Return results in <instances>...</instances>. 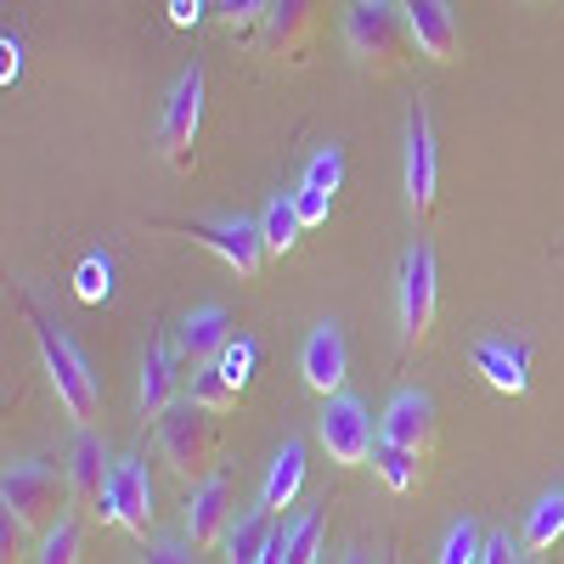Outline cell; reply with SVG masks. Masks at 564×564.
Returning a JSON list of instances; mask_svg holds the SVG:
<instances>
[{"mask_svg":"<svg viewBox=\"0 0 564 564\" xmlns=\"http://www.w3.org/2000/svg\"><path fill=\"white\" fill-rule=\"evenodd\" d=\"M23 311H29V327H34V339H40L45 372H52V384H57V401L74 412L79 430H97V417H102V384H97V372H90V361L79 356V345L34 300H23Z\"/></svg>","mask_w":564,"mask_h":564,"instance_id":"6da1fadb","label":"cell"},{"mask_svg":"<svg viewBox=\"0 0 564 564\" xmlns=\"http://www.w3.org/2000/svg\"><path fill=\"white\" fill-rule=\"evenodd\" d=\"M345 45H350L356 68H367V74H401V63L412 52V23L401 12V0H350Z\"/></svg>","mask_w":564,"mask_h":564,"instance_id":"7a4b0ae2","label":"cell"},{"mask_svg":"<svg viewBox=\"0 0 564 564\" xmlns=\"http://www.w3.org/2000/svg\"><path fill=\"white\" fill-rule=\"evenodd\" d=\"M68 497H74L68 475H57L52 463H34V457L12 463L7 480H0V508H7V520L23 525V531H34V536H45V531L63 520V502Z\"/></svg>","mask_w":564,"mask_h":564,"instance_id":"3957f363","label":"cell"},{"mask_svg":"<svg viewBox=\"0 0 564 564\" xmlns=\"http://www.w3.org/2000/svg\"><path fill=\"white\" fill-rule=\"evenodd\" d=\"M159 457L175 468L181 480L209 475L215 457H220V430H215V412H209V406H198L193 395L175 401V406L159 417Z\"/></svg>","mask_w":564,"mask_h":564,"instance_id":"277c9868","label":"cell"},{"mask_svg":"<svg viewBox=\"0 0 564 564\" xmlns=\"http://www.w3.org/2000/svg\"><path fill=\"white\" fill-rule=\"evenodd\" d=\"M198 130H204V68H186L164 102V119H159V159L170 170H193Z\"/></svg>","mask_w":564,"mask_h":564,"instance_id":"5b68a950","label":"cell"},{"mask_svg":"<svg viewBox=\"0 0 564 564\" xmlns=\"http://www.w3.org/2000/svg\"><path fill=\"white\" fill-rule=\"evenodd\" d=\"M186 231V238H193V243H204L226 271H238V276H260V265H265V226L260 220H186L181 226Z\"/></svg>","mask_w":564,"mask_h":564,"instance_id":"8992f818","label":"cell"},{"mask_svg":"<svg viewBox=\"0 0 564 564\" xmlns=\"http://www.w3.org/2000/svg\"><path fill=\"white\" fill-rule=\"evenodd\" d=\"M435 305H441V276H435V254L412 243L401 260V345L417 350L435 327Z\"/></svg>","mask_w":564,"mask_h":564,"instance_id":"52a82bcc","label":"cell"},{"mask_svg":"<svg viewBox=\"0 0 564 564\" xmlns=\"http://www.w3.org/2000/svg\"><path fill=\"white\" fill-rule=\"evenodd\" d=\"M316 435H322L327 457H334L339 468H361V463H372V452H379V435H372V417H367V406H361L356 395H327Z\"/></svg>","mask_w":564,"mask_h":564,"instance_id":"ba28073f","label":"cell"},{"mask_svg":"<svg viewBox=\"0 0 564 564\" xmlns=\"http://www.w3.org/2000/svg\"><path fill=\"white\" fill-rule=\"evenodd\" d=\"M68 486H74V502L90 513V520L113 525V463H108L97 430H79V441L68 452Z\"/></svg>","mask_w":564,"mask_h":564,"instance_id":"9c48e42d","label":"cell"},{"mask_svg":"<svg viewBox=\"0 0 564 564\" xmlns=\"http://www.w3.org/2000/svg\"><path fill=\"white\" fill-rule=\"evenodd\" d=\"M435 193H441V159H435V124H430V108H412L406 119V209L417 220H430L435 209Z\"/></svg>","mask_w":564,"mask_h":564,"instance_id":"30bf717a","label":"cell"},{"mask_svg":"<svg viewBox=\"0 0 564 564\" xmlns=\"http://www.w3.org/2000/svg\"><path fill=\"white\" fill-rule=\"evenodd\" d=\"M379 441L412 452V457H430L435 441H441V417H435V401L430 395H417V390H401L379 423Z\"/></svg>","mask_w":564,"mask_h":564,"instance_id":"8fae6325","label":"cell"},{"mask_svg":"<svg viewBox=\"0 0 564 564\" xmlns=\"http://www.w3.org/2000/svg\"><path fill=\"white\" fill-rule=\"evenodd\" d=\"M238 339V327H231V316L220 311V305H204V311H193L181 327H175V356H181V367H215L220 356H226V345Z\"/></svg>","mask_w":564,"mask_h":564,"instance_id":"7c38bea8","label":"cell"},{"mask_svg":"<svg viewBox=\"0 0 564 564\" xmlns=\"http://www.w3.org/2000/svg\"><path fill=\"white\" fill-rule=\"evenodd\" d=\"M311 29H316V0H276L260 29V52L276 63H305Z\"/></svg>","mask_w":564,"mask_h":564,"instance_id":"4fadbf2b","label":"cell"},{"mask_svg":"<svg viewBox=\"0 0 564 564\" xmlns=\"http://www.w3.org/2000/svg\"><path fill=\"white\" fill-rule=\"evenodd\" d=\"M181 531H186V542H193V547L226 542V531H231V475H209L193 497H186Z\"/></svg>","mask_w":564,"mask_h":564,"instance_id":"5bb4252c","label":"cell"},{"mask_svg":"<svg viewBox=\"0 0 564 564\" xmlns=\"http://www.w3.org/2000/svg\"><path fill=\"white\" fill-rule=\"evenodd\" d=\"M113 525H124L130 536L153 531V480L141 457H119L113 463Z\"/></svg>","mask_w":564,"mask_h":564,"instance_id":"9a60e30c","label":"cell"},{"mask_svg":"<svg viewBox=\"0 0 564 564\" xmlns=\"http://www.w3.org/2000/svg\"><path fill=\"white\" fill-rule=\"evenodd\" d=\"M401 12L412 23V45L423 57H435V63H457L463 52V34H457V18L446 0H401Z\"/></svg>","mask_w":564,"mask_h":564,"instance_id":"2e32d148","label":"cell"},{"mask_svg":"<svg viewBox=\"0 0 564 564\" xmlns=\"http://www.w3.org/2000/svg\"><path fill=\"white\" fill-rule=\"evenodd\" d=\"M345 372H350V350H345L339 322H322L305 339V384L316 395H345Z\"/></svg>","mask_w":564,"mask_h":564,"instance_id":"e0dca14e","label":"cell"},{"mask_svg":"<svg viewBox=\"0 0 564 564\" xmlns=\"http://www.w3.org/2000/svg\"><path fill=\"white\" fill-rule=\"evenodd\" d=\"M475 372L497 395H525V384H531V350L508 345V339H480L475 345Z\"/></svg>","mask_w":564,"mask_h":564,"instance_id":"ac0fdd59","label":"cell"},{"mask_svg":"<svg viewBox=\"0 0 564 564\" xmlns=\"http://www.w3.org/2000/svg\"><path fill=\"white\" fill-rule=\"evenodd\" d=\"M175 384H181V356L175 345H153L148 361H141V417H164L175 406Z\"/></svg>","mask_w":564,"mask_h":564,"instance_id":"d6986e66","label":"cell"},{"mask_svg":"<svg viewBox=\"0 0 564 564\" xmlns=\"http://www.w3.org/2000/svg\"><path fill=\"white\" fill-rule=\"evenodd\" d=\"M282 525H276V513L260 502V508H249V513H238L231 520V531H226V564H260L265 558V547H271V536H276Z\"/></svg>","mask_w":564,"mask_h":564,"instance_id":"ffe728a7","label":"cell"},{"mask_svg":"<svg viewBox=\"0 0 564 564\" xmlns=\"http://www.w3.org/2000/svg\"><path fill=\"white\" fill-rule=\"evenodd\" d=\"M300 486H305V446H300V441H289V446L276 452V463H271L260 502H265L271 513H282V508H289V502L300 497Z\"/></svg>","mask_w":564,"mask_h":564,"instance_id":"44dd1931","label":"cell"},{"mask_svg":"<svg viewBox=\"0 0 564 564\" xmlns=\"http://www.w3.org/2000/svg\"><path fill=\"white\" fill-rule=\"evenodd\" d=\"M260 226H265V249H271V254H289V249L300 243V231H305V220H300V209H294V193H276V198L265 204Z\"/></svg>","mask_w":564,"mask_h":564,"instance_id":"7402d4cb","label":"cell"},{"mask_svg":"<svg viewBox=\"0 0 564 564\" xmlns=\"http://www.w3.org/2000/svg\"><path fill=\"white\" fill-rule=\"evenodd\" d=\"M417 463H423V457H412V452H401V446L379 441V452H372V475H379L395 497H406V491L417 486Z\"/></svg>","mask_w":564,"mask_h":564,"instance_id":"603a6c76","label":"cell"},{"mask_svg":"<svg viewBox=\"0 0 564 564\" xmlns=\"http://www.w3.org/2000/svg\"><path fill=\"white\" fill-rule=\"evenodd\" d=\"M564 536V491L558 497H542L536 508H531V525H525V547L531 553H547L553 542Z\"/></svg>","mask_w":564,"mask_h":564,"instance_id":"cb8c5ba5","label":"cell"},{"mask_svg":"<svg viewBox=\"0 0 564 564\" xmlns=\"http://www.w3.org/2000/svg\"><path fill=\"white\" fill-rule=\"evenodd\" d=\"M193 401H198V406H209V412H231V406L243 401V390L231 384L220 367H204L198 379H193Z\"/></svg>","mask_w":564,"mask_h":564,"instance_id":"d4e9b609","label":"cell"},{"mask_svg":"<svg viewBox=\"0 0 564 564\" xmlns=\"http://www.w3.org/2000/svg\"><path fill=\"white\" fill-rule=\"evenodd\" d=\"M79 553H85V542H79L74 520H57L52 531H45V542H40V564H79Z\"/></svg>","mask_w":564,"mask_h":564,"instance_id":"484cf974","label":"cell"},{"mask_svg":"<svg viewBox=\"0 0 564 564\" xmlns=\"http://www.w3.org/2000/svg\"><path fill=\"white\" fill-rule=\"evenodd\" d=\"M322 558V513H300L289 525V564H316Z\"/></svg>","mask_w":564,"mask_h":564,"instance_id":"4316f807","label":"cell"},{"mask_svg":"<svg viewBox=\"0 0 564 564\" xmlns=\"http://www.w3.org/2000/svg\"><path fill=\"white\" fill-rule=\"evenodd\" d=\"M480 553H486L480 525H475V520H463V525H452V536H446V547H441L435 564H480Z\"/></svg>","mask_w":564,"mask_h":564,"instance_id":"83f0119b","label":"cell"},{"mask_svg":"<svg viewBox=\"0 0 564 564\" xmlns=\"http://www.w3.org/2000/svg\"><path fill=\"white\" fill-rule=\"evenodd\" d=\"M74 294H79L85 305H102V300L113 294V265H108L102 254H90V260L79 265V276H74Z\"/></svg>","mask_w":564,"mask_h":564,"instance_id":"f1b7e54d","label":"cell"},{"mask_svg":"<svg viewBox=\"0 0 564 564\" xmlns=\"http://www.w3.org/2000/svg\"><path fill=\"white\" fill-rule=\"evenodd\" d=\"M254 361H260V345H254V339H231V345H226V356H220L215 367H220V372H226V379L238 384V390H249V379H254Z\"/></svg>","mask_w":564,"mask_h":564,"instance_id":"f546056e","label":"cell"},{"mask_svg":"<svg viewBox=\"0 0 564 564\" xmlns=\"http://www.w3.org/2000/svg\"><path fill=\"white\" fill-rule=\"evenodd\" d=\"M339 181H345V153L339 148H322L305 170V186H322V193H339Z\"/></svg>","mask_w":564,"mask_h":564,"instance_id":"4dcf8cb0","label":"cell"},{"mask_svg":"<svg viewBox=\"0 0 564 564\" xmlns=\"http://www.w3.org/2000/svg\"><path fill=\"white\" fill-rule=\"evenodd\" d=\"M276 0H220V23L226 29H249V23H265Z\"/></svg>","mask_w":564,"mask_h":564,"instance_id":"1f68e13d","label":"cell"},{"mask_svg":"<svg viewBox=\"0 0 564 564\" xmlns=\"http://www.w3.org/2000/svg\"><path fill=\"white\" fill-rule=\"evenodd\" d=\"M294 209H300L305 226H322L327 209H334V193H322V186H300V193H294Z\"/></svg>","mask_w":564,"mask_h":564,"instance_id":"d6a6232c","label":"cell"},{"mask_svg":"<svg viewBox=\"0 0 564 564\" xmlns=\"http://www.w3.org/2000/svg\"><path fill=\"white\" fill-rule=\"evenodd\" d=\"M141 564H198V547L193 542H153L141 553Z\"/></svg>","mask_w":564,"mask_h":564,"instance_id":"836d02e7","label":"cell"},{"mask_svg":"<svg viewBox=\"0 0 564 564\" xmlns=\"http://www.w3.org/2000/svg\"><path fill=\"white\" fill-rule=\"evenodd\" d=\"M480 564H525V553H520V542H513L508 531H497V536H486Z\"/></svg>","mask_w":564,"mask_h":564,"instance_id":"e575fe53","label":"cell"},{"mask_svg":"<svg viewBox=\"0 0 564 564\" xmlns=\"http://www.w3.org/2000/svg\"><path fill=\"white\" fill-rule=\"evenodd\" d=\"M0 52H7V79H18L23 74V40L7 34V40H0Z\"/></svg>","mask_w":564,"mask_h":564,"instance_id":"d590c367","label":"cell"},{"mask_svg":"<svg viewBox=\"0 0 564 564\" xmlns=\"http://www.w3.org/2000/svg\"><path fill=\"white\" fill-rule=\"evenodd\" d=\"M198 12H204L198 0H170V18H175L181 29H193V23H198Z\"/></svg>","mask_w":564,"mask_h":564,"instance_id":"8d00e7d4","label":"cell"},{"mask_svg":"<svg viewBox=\"0 0 564 564\" xmlns=\"http://www.w3.org/2000/svg\"><path fill=\"white\" fill-rule=\"evenodd\" d=\"M345 564H367V553H350V558H345Z\"/></svg>","mask_w":564,"mask_h":564,"instance_id":"74e56055","label":"cell"},{"mask_svg":"<svg viewBox=\"0 0 564 564\" xmlns=\"http://www.w3.org/2000/svg\"><path fill=\"white\" fill-rule=\"evenodd\" d=\"M525 564H542V558H525Z\"/></svg>","mask_w":564,"mask_h":564,"instance_id":"f35d334b","label":"cell"},{"mask_svg":"<svg viewBox=\"0 0 564 564\" xmlns=\"http://www.w3.org/2000/svg\"><path fill=\"white\" fill-rule=\"evenodd\" d=\"M384 564H390V558H384Z\"/></svg>","mask_w":564,"mask_h":564,"instance_id":"ab89813d","label":"cell"}]
</instances>
